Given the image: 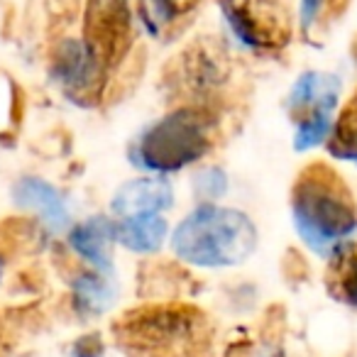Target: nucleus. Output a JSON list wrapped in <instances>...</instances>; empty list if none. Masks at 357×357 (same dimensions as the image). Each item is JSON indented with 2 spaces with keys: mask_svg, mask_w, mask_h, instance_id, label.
<instances>
[{
  "mask_svg": "<svg viewBox=\"0 0 357 357\" xmlns=\"http://www.w3.org/2000/svg\"><path fill=\"white\" fill-rule=\"evenodd\" d=\"M291 211L301 240L318 255L337 252L357 230L352 194L328 164H311L298 174Z\"/></svg>",
  "mask_w": 357,
  "mask_h": 357,
  "instance_id": "nucleus-1",
  "label": "nucleus"
},
{
  "mask_svg": "<svg viewBox=\"0 0 357 357\" xmlns=\"http://www.w3.org/2000/svg\"><path fill=\"white\" fill-rule=\"evenodd\" d=\"M174 252L199 267L240 264L257 248V228L245 213L220 206H199L174 230Z\"/></svg>",
  "mask_w": 357,
  "mask_h": 357,
  "instance_id": "nucleus-2",
  "label": "nucleus"
},
{
  "mask_svg": "<svg viewBox=\"0 0 357 357\" xmlns=\"http://www.w3.org/2000/svg\"><path fill=\"white\" fill-rule=\"evenodd\" d=\"M204 313L181 303H157L130 311L115 323V335L125 347L149 357L184 355L204 340Z\"/></svg>",
  "mask_w": 357,
  "mask_h": 357,
  "instance_id": "nucleus-3",
  "label": "nucleus"
},
{
  "mask_svg": "<svg viewBox=\"0 0 357 357\" xmlns=\"http://www.w3.org/2000/svg\"><path fill=\"white\" fill-rule=\"evenodd\" d=\"M211 147V120L201 108H178L144 130L132 147V162L149 172H176Z\"/></svg>",
  "mask_w": 357,
  "mask_h": 357,
  "instance_id": "nucleus-4",
  "label": "nucleus"
},
{
  "mask_svg": "<svg viewBox=\"0 0 357 357\" xmlns=\"http://www.w3.org/2000/svg\"><path fill=\"white\" fill-rule=\"evenodd\" d=\"M340 96V81L323 71L298 76L287 98V110L296 123V149H311L328 139L333 130V110Z\"/></svg>",
  "mask_w": 357,
  "mask_h": 357,
  "instance_id": "nucleus-5",
  "label": "nucleus"
},
{
  "mask_svg": "<svg viewBox=\"0 0 357 357\" xmlns=\"http://www.w3.org/2000/svg\"><path fill=\"white\" fill-rule=\"evenodd\" d=\"M220 13L250 50L277 52L291 42V17L279 0H220Z\"/></svg>",
  "mask_w": 357,
  "mask_h": 357,
  "instance_id": "nucleus-6",
  "label": "nucleus"
},
{
  "mask_svg": "<svg viewBox=\"0 0 357 357\" xmlns=\"http://www.w3.org/2000/svg\"><path fill=\"white\" fill-rule=\"evenodd\" d=\"M86 45L108 69L118 64L130 45L128 0H93L86 25Z\"/></svg>",
  "mask_w": 357,
  "mask_h": 357,
  "instance_id": "nucleus-7",
  "label": "nucleus"
},
{
  "mask_svg": "<svg viewBox=\"0 0 357 357\" xmlns=\"http://www.w3.org/2000/svg\"><path fill=\"white\" fill-rule=\"evenodd\" d=\"M105 66L89 50L86 42H64L54 61V76L64 91L74 98L84 100L98 91Z\"/></svg>",
  "mask_w": 357,
  "mask_h": 357,
  "instance_id": "nucleus-8",
  "label": "nucleus"
},
{
  "mask_svg": "<svg viewBox=\"0 0 357 357\" xmlns=\"http://www.w3.org/2000/svg\"><path fill=\"white\" fill-rule=\"evenodd\" d=\"M174 204V191L164 178L142 176L130 184L120 186L113 199V211L120 218L132 215H157L159 211H167Z\"/></svg>",
  "mask_w": 357,
  "mask_h": 357,
  "instance_id": "nucleus-9",
  "label": "nucleus"
},
{
  "mask_svg": "<svg viewBox=\"0 0 357 357\" xmlns=\"http://www.w3.org/2000/svg\"><path fill=\"white\" fill-rule=\"evenodd\" d=\"M13 194H15L17 206L40 215L50 230L59 233V230L66 228V223H69V208H66L64 196L52 184L42 181V178H22Z\"/></svg>",
  "mask_w": 357,
  "mask_h": 357,
  "instance_id": "nucleus-10",
  "label": "nucleus"
},
{
  "mask_svg": "<svg viewBox=\"0 0 357 357\" xmlns=\"http://www.w3.org/2000/svg\"><path fill=\"white\" fill-rule=\"evenodd\" d=\"M71 248L81 255L98 272H110L113 267V243H115V223L108 218H89L86 223L71 230Z\"/></svg>",
  "mask_w": 357,
  "mask_h": 357,
  "instance_id": "nucleus-11",
  "label": "nucleus"
},
{
  "mask_svg": "<svg viewBox=\"0 0 357 357\" xmlns=\"http://www.w3.org/2000/svg\"><path fill=\"white\" fill-rule=\"evenodd\" d=\"M164 238H167V220L159 215H132L115 223V240L132 252H157Z\"/></svg>",
  "mask_w": 357,
  "mask_h": 357,
  "instance_id": "nucleus-12",
  "label": "nucleus"
},
{
  "mask_svg": "<svg viewBox=\"0 0 357 357\" xmlns=\"http://www.w3.org/2000/svg\"><path fill=\"white\" fill-rule=\"evenodd\" d=\"M328 149L333 157L357 162V91L342 105L340 115L328 135Z\"/></svg>",
  "mask_w": 357,
  "mask_h": 357,
  "instance_id": "nucleus-13",
  "label": "nucleus"
},
{
  "mask_svg": "<svg viewBox=\"0 0 357 357\" xmlns=\"http://www.w3.org/2000/svg\"><path fill=\"white\" fill-rule=\"evenodd\" d=\"M74 301L84 313H100L115 301V287L105 272L81 274L74 282Z\"/></svg>",
  "mask_w": 357,
  "mask_h": 357,
  "instance_id": "nucleus-14",
  "label": "nucleus"
},
{
  "mask_svg": "<svg viewBox=\"0 0 357 357\" xmlns=\"http://www.w3.org/2000/svg\"><path fill=\"white\" fill-rule=\"evenodd\" d=\"M331 284L333 294L342 301L357 306V245H342L337 252H333Z\"/></svg>",
  "mask_w": 357,
  "mask_h": 357,
  "instance_id": "nucleus-15",
  "label": "nucleus"
},
{
  "mask_svg": "<svg viewBox=\"0 0 357 357\" xmlns=\"http://www.w3.org/2000/svg\"><path fill=\"white\" fill-rule=\"evenodd\" d=\"M215 61L213 54H211L208 50H194L186 54V61H184V74H181V79H184L186 89L191 91H208L211 86L220 84V69Z\"/></svg>",
  "mask_w": 357,
  "mask_h": 357,
  "instance_id": "nucleus-16",
  "label": "nucleus"
},
{
  "mask_svg": "<svg viewBox=\"0 0 357 357\" xmlns=\"http://www.w3.org/2000/svg\"><path fill=\"white\" fill-rule=\"evenodd\" d=\"M154 8H157V15L159 20H181V17L191 15L196 8L201 6V0H152Z\"/></svg>",
  "mask_w": 357,
  "mask_h": 357,
  "instance_id": "nucleus-17",
  "label": "nucleus"
},
{
  "mask_svg": "<svg viewBox=\"0 0 357 357\" xmlns=\"http://www.w3.org/2000/svg\"><path fill=\"white\" fill-rule=\"evenodd\" d=\"M199 186L206 196H218L225 191V176L218 172V169H208V172L201 174Z\"/></svg>",
  "mask_w": 357,
  "mask_h": 357,
  "instance_id": "nucleus-18",
  "label": "nucleus"
},
{
  "mask_svg": "<svg viewBox=\"0 0 357 357\" xmlns=\"http://www.w3.org/2000/svg\"><path fill=\"white\" fill-rule=\"evenodd\" d=\"M74 357H103V342L98 335H86L74 345Z\"/></svg>",
  "mask_w": 357,
  "mask_h": 357,
  "instance_id": "nucleus-19",
  "label": "nucleus"
},
{
  "mask_svg": "<svg viewBox=\"0 0 357 357\" xmlns=\"http://www.w3.org/2000/svg\"><path fill=\"white\" fill-rule=\"evenodd\" d=\"M321 6H323V0H303V25H311L313 17L321 10Z\"/></svg>",
  "mask_w": 357,
  "mask_h": 357,
  "instance_id": "nucleus-20",
  "label": "nucleus"
}]
</instances>
